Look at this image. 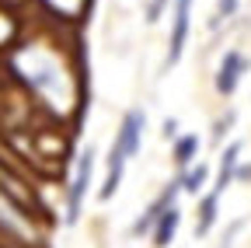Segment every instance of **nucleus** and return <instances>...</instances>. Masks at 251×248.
<instances>
[{
  "label": "nucleus",
  "mask_w": 251,
  "mask_h": 248,
  "mask_svg": "<svg viewBox=\"0 0 251 248\" xmlns=\"http://www.w3.org/2000/svg\"><path fill=\"white\" fill-rule=\"evenodd\" d=\"M192 4L196 0H175L171 7V39H168V59L164 67H175L181 53H185V42H188V28H192Z\"/></svg>",
  "instance_id": "3"
},
{
  "label": "nucleus",
  "mask_w": 251,
  "mask_h": 248,
  "mask_svg": "<svg viewBox=\"0 0 251 248\" xmlns=\"http://www.w3.org/2000/svg\"><path fill=\"white\" fill-rule=\"evenodd\" d=\"M164 137H178V119H164Z\"/></svg>",
  "instance_id": "14"
},
{
  "label": "nucleus",
  "mask_w": 251,
  "mask_h": 248,
  "mask_svg": "<svg viewBox=\"0 0 251 248\" xmlns=\"http://www.w3.org/2000/svg\"><path fill=\"white\" fill-rule=\"evenodd\" d=\"M196 154H199V137H196V133H185V137L175 140V161H178L181 168L192 165V161H196Z\"/></svg>",
  "instance_id": "10"
},
{
  "label": "nucleus",
  "mask_w": 251,
  "mask_h": 248,
  "mask_svg": "<svg viewBox=\"0 0 251 248\" xmlns=\"http://www.w3.org/2000/svg\"><path fill=\"white\" fill-rule=\"evenodd\" d=\"M237 161H241V140H234L224 154H220V168H216V182H213V193H216V196H224V189L234 182Z\"/></svg>",
  "instance_id": "6"
},
{
  "label": "nucleus",
  "mask_w": 251,
  "mask_h": 248,
  "mask_svg": "<svg viewBox=\"0 0 251 248\" xmlns=\"http://www.w3.org/2000/svg\"><path fill=\"white\" fill-rule=\"evenodd\" d=\"M178 227H181V210L178 206H171V210H164L161 213V220L153 224V248H168L171 241H175V234H178Z\"/></svg>",
  "instance_id": "7"
},
{
  "label": "nucleus",
  "mask_w": 251,
  "mask_h": 248,
  "mask_svg": "<svg viewBox=\"0 0 251 248\" xmlns=\"http://www.w3.org/2000/svg\"><path fill=\"white\" fill-rule=\"evenodd\" d=\"M237 14V0H216V18H234Z\"/></svg>",
  "instance_id": "11"
},
{
  "label": "nucleus",
  "mask_w": 251,
  "mask_h": 248,
  "mask_svg": "<svg viewBox=\"0 0 251 248\" xmlns=\"http://www.w3.org/2000/svg\"><path fill=\"white\" fill-rule=\"evenodd\" d=\"M143 130H147V115H143V109H129V112L122 115V126H119V133H115L112 154H119V158L129 165V158H136V154H140Z\"/></svg>",
  "instance_id": "1"
},
{
  "label": "nucleus",
  "mask_w": 251,
  "mask_h": 248,
  "mask_svg": "<svg viewBox=\"0 0 251 248\" xmlns=\"http://www.w3.org/2000/svg\"><path fill=\"white\" fill-rule=\"evenodd\" d=\"M178 193H181V182H178V178H175V182H168V189H164L161 196H157V199H153V203L136 217L133 234H136V238H140V234H150V231H153V224L161 220V213H164V210H171V206H178Z\"/></svg>",
  "instance_id": "4"
},
{
  "label": "nucleus",
  "mask_w": 251,
  "mask_h": 248,
  "mask_svg": "<svg viewBox=\"0 0 251 248\" xmlns=\"http://www.w3.org/2000/svg\"><path fill=\"white\" fill-rule=\"evenodd\" d=\"M178 182H181V193H192V196H196V193L202 189V185L209 182V165H206V161L192 165V168H188V171H185Z\"/></svg>",
  "instance_id": "9"
},
{
  "label": "nucleus",
  "mask_w": 251,
  "mask_h": 248,
  "mask_svg": "<svg viewBox=\"0 0 251 248\" xmlns=\"http://www.w3.org/2000/svg\"><path fill=\"white\" fill-rule=\"evenodd\" d=\"M171 4V0H150V7H147V21H157L164 14V7Z\"/></svg>",
  "instance_id": "12"
},
{
  "label": "nucleus",
  "mask_w": 251,
  "mask_h": 248,
  "mask_svg": "<svg viewBox=\"0 0 251 248\" xmlns=\"http://www.w3.org/2000/svg\"><path fill=\"white\" fill-rule=\"evenodd\" d=\"M244 74H248V59H244V53L227 49V56L220 59V67H216V91H220L224 98H227V95H234Z\"/></svg>",
  "instance_id": "5"
},
{
  "label": "nucleus",
  "mask_w": 251,
  "mask_h": 248,
  "mask_svg": "<svg viewBox=\"0 0 251 248\" xmlns=\"http://www.w3.org/2000/svg\"><path fill=\"white\" fill-rule=\"evenodd\" d=\"M241 227H244L241 220H237V224H230V231H227V238H224V245H220V248H230V245H234V234H237Z\"/></svg>",
  "instance_id": "13"
},
{
  "label": "nucleus",
  "mask_w": 251,
  "mask_h": 248,
  "mask_svg": "<svg viewBox=\"0 0 251 248\" xmlns=\"http://www.w3.org/2000/svg\"><path fill=\"white\" fill-rule=\"evenodd\" d=\"M216 213H220V196L216 193H206L199 199V213H196V238H206L216 224Z\"/></svg>",
  "instance_id": "8"
},
{
  "label": "nucleus",
  "mask_w": 251,
  "mask_h": 248,
  "mask_svg": "<svg viewBox=\"0 0 251 248\" xmlns=\"http://www.w3.org/2000/svg\"><path fill=\"white\" fill-rule=\"evenodd\" d=\"M91 175H94V147H87V150L80 154V161H77L70 193H67V224H77L80 206H84V196H87V189H91Z\"/></svg>",
  "instance_id": "2"
}]
</instances>
